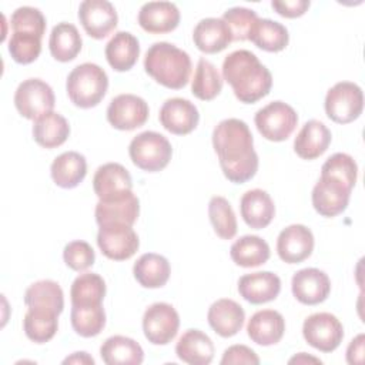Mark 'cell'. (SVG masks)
<instances>
[{"label": "cell", "instance_id": "1", "mask_svg": "<svg viewBox=\"0 0 365 365\" xmlns=\"http://www.w3.org/2000/svg\"><path fill=\"white\" fill-rule=\"evenodd\" d=\"M212 147L225 178L234 184L251 180L258 171V154L248 124L240 118H225L212 131Z\"/></svg>", "mask_w": 365, "mask_h": 365}, {"label": "cell", "instance_id": "2", "mask_svg": "<svg viewBox=\"0 0 365 365\" xmlns=\"http://www.w3.org/2000/svg\"><path fill=\"white\" fill-rule=\"evenodd\" d=\"M222 77L235 97L245 104L257 103L272 87L271 71L250 50L230 53L222 63Z\"/></svg>", "mask_w": 365, "mask_h": 365}, {"label": "cell", "instance_id": "3", "mask_svg": "<svg viewBox=\"0 0 365 365\" xmlns=\"http://www.w3.org/2000/svg\"><path fill=\"white\" fill-rule=\"evenodd\" d=\"M144 70L167 88H182L191 74V58L187 51L167 41L150 46L144 57Z\"/></svg>", "mask_w": 365, "mask_h": 365}, {"label": "cell", "instance_id": "4", "mask_svg": "<svg viewBox=\"0 0 365 365\" xmlns=\"http://www.w3.org/2000/svg\"><path fill=\"white\" fill-rule=\"evenodd\" d=\"M108 88L107 73L94 63H83L74 67L66 81V90L71 103L80 108H91L100 104Z\"/></svg>", "mask_w": 365, "mask_h": 365}, {"label": "cell", "instance_id": "5", "mask_svg": "<svg viewBox=\"0 0 365 365\" xmlns=\"http://www.w3.org/2000/svg\"><path fill=\"white\" fill-rule=\"evenodd\" d=\"M128 155L138 168L147 173H157L168 165L173 147L163 134L157 131H143L131 140Z\"/></svg>", "mask_w": 365, "mask_h": 365}, {"label": "cell", "instance_id": "6", "mask_svg": "<svg viewBox=\"0 0 365 365\" xmlns=\"http://www.w3.org/2000/svg\"><path fill=\"white\" fill-rule=\"evenodd\" d=\"M325 113L338 124H348L356 120L364 110L362 88L352 81H339L325 96Z\"/></svg>", "mask_w": 365, "mask_h": 365}, {"label": "cell", "instance_id": "7", "mask_svg": "<svg viewBox=\"0 0 365 365\" xmlns=\"http://www.w3.org/2000/svg\"><path fill=\"white\" fill-rule=\"evenodd\" d=\"M254 121L264 138L278 143L287 140L294 133L298 115L289 104L277 100L259 108L255 113Z\"/></svg>", "mask_w": 365, "mask_h": 365}, {"label": "cell", "instance_id": "8", "mask_svg": "<svg viewBox=\"0 0 365 365\" xmlns=\"http://www.w3.org/2000/svg\"><path fill=\"white\" fill-rule=\"evenodd\" d=\"M54 103L53 88L41 78H27L21 81L14 93V106L17 111L29 120H37L53 111Z\"/></svg>", "mask_w": 365, "mask_h": 365}, {"label": "cell", "instance_id": "9", "mask_svg": "<svg viewBox=\"0 0 365 365\" xmlns=\"http://www.w3.org/2000/svg\"><path fill=\"white\" fill-rule=\"evenodd\" d=\"M304 339L321 352L335 351L344 338L341 321L329 312H315L305 318L302 324Z\"/></svg>", "mask_w": 365, "mask_h": 365}, {"label": "cell", "instance_id": "10", "mask_svg": "<svg viewBox=\"0 0 365 365\" xmlns=\"http://www.w3.org/2000/svg\"><path fill=\"white\" fill-rule=\"evenodd\" d=\"M180 328V315L171 304L154 302L143 315V331L154 345L170 344Z\"/></svg>", "mask_w": 365, "mask_h": 365}, {"label": "cell", "instance_id": "11", "mask_svg": "<svg viewBox=\"0 0 365 365\" xmlns=\"http://www.w3.org/2000/svg\"><path fill=\"white\" fill-rule=\"evenodd\" d=\"M97 245L103 255L107 258L114 261H124L137 252L140 240L131 225L106 224L100 225L98 228Z\"/></svg>", "mask_w": 365, "mask_h": 365}, {"label": "cell", "instance_id": "12", "mask_svg": "<svg viewBox=\"0 0 365 365\" xmlns=\"http://www.w3.org/2000/svg\"><path fill=\"white\" fill-rule=\"evenodd\" d=\"M148 113L144 98L135 94H118L107 107V120L117 130L131 131L145 124Z\"/></svg>", "mask_w": 365, "mask_h": 365}, {"label": "cell", "instance_id": "13", "mask_svg": "<svg viewBox=\"0 0 365 365\" xmlns=\"http://www.w3.org/2000/svg\"><path fill=\"white\" fill-rule=\"evenodd\" d=\"M352 188L346 184L321 175L312 188V205L322 217H336L348 207Z\"/></svg>", "mask_w": 365, "mask_h": 365}, {"label": "cell", "instance_id": "14", "mask_svg": "<svg viewBox=\"0 0 365 365\" xmlns=\"http://www.w3.org/2000/svg\"><path fill=\"white\" fill-rule=\"evenodd\" d=\"M78 20L90 37L101 40L117 27L118 16L107 0H84L78 7Z\"/></svg>", "mask_w": 365, "mask_h": 365}, {"label": "cell", "instance_id": "15", "mask_svg": "<svg viewBox=\"0 0 365 365\" xmlns=\"http://www.w3.org/2000/svg\"><path fill=\"white\" fill-rule=\"evenodd\" d=\"M314 251L312 231L302 224L285 227L277 238L278 257L287 264H299Z\"/></svg>", "mask_w": 365, "mask_h": 365}, {"label": "cell", "instance_id": "16", "mask_svg": "<svg viewBox=\"0 0 365 365\" xmlns=\"http://www.w3.org/2000/svg\"><path fill=\"white\" fill-rule=\"evenodd\" d=\"M93 188L98 200L110 201L133 191V180L124 165L107 163L97 168L93 177Z\"/></svg>", "mask_w": 365, "mask_h": 365}, {"label": "cell", "instance_id": "17", "mask_svg": "<svg viewBox=\"0 0 365 365\" xmlns=\"http://www.w3.org/2000/svg\"><path fill=\"white\" fill-rule=\"evenodd\" d=\"M158 118L167 131L177 135H185L198 125L200 113L190 100L173 97L164 101Z\"/></svg>", "mask_w": 365, "mask_h": 365}, {"label": "cell", "instance_id": "18", "mask_svg": "<svg viewBox=\"0 0 365 365\" xmlns=\"http://www.w3.org/2000/svg\"><path fill=\"white\" fill-rule=\"evenodd\" d=\"M291 289L298 302L304 305H317L328 298L331 292V281L322 269L302 268L294 274Z\"/></svg>", "mask_w": 365, "mask_h": 365}, {"label": "cell", "instance_id": "19", "mask_svg": "<svg viewBox=\"0 0 365 365\" xmlns=\"http://www.w3.org/2000/svg\"><path fill=\"white\" fill-rule=\"evenodd\" d=\"M180 10L171 1H148L138 11V24L151 34L170 33L180 24Z\"/></svg>", "mask_w": 365, "mask_h": 365}, {"label": "cell", "instance_id": "20", "mask_svg": "<svg viewBox=\"0 0 365 365\" xmlns=\"http://www.w3.org/2000/svg\"><path fill=\"white\" fill-rule=\"evenodd\" d=\"M281 279L271 271H258L245 274L238 279L240 295L255 305L269 302L278 297Z\"/></svg>", "mask_w": 365, "mask_h": 365}, {"label": "cell", "instance_id": "21", "mask_svg": "<svg viewBox=\"0 0 365 365\" xmlns=\"http://www.w3.org/2000/svg\"><path fill=\"white\" fill-rule=\"evenodd\" d=\"M207 319L210 327L222 338L237 335L245 321L242 307L230 298H221L211 304L208 308Z\"/></svg>", "mask_w": 365, "mask_h": 365}, {"label": "cell", "instance_id": "22", "mask_svg": "<svg viewBox=\"0 0 365 365\" xmlns=\"http://www.w3.org/2000/svg\"><path fill=\"white\" fill-rule=\"evenodd\" d=\"M192 41L200 51L214 54L228 47V44L232 41V34L222 19L205 17L195 24Z\"/></svg>", "mask_w": 365, "mask_h": 365}, {"label": "cell", "instance_id": "23", "mask_svg": "<svg viewBox=\"0 0 365 365\" xmlns=\"http://www.w3.org/2000/svg\"><path fill=\"white\" fill-rule=\"evenodd\" d=\"M285 332V319L275 309L257 311L247 324L250 339L258 345L269 346L278 344Z\"/></svg>", "mask_w": 365, "mask_h": 365}, {"label": "cell", "instance_id": "24", "mask_svg": "<svg viewBox=\"0 0 365 365\" xmlns=\"http://www.w3.org/2000/svg\"><path fill=\"white\" fill-rule=\"evenodd\" d=\"M240 211L248 227L262 230L271 224L275 215V205L267 191L254 188L242 194L240 200Z\"/></svg>", "mask_w": 365, "mask_h": 365}, {"label": "cell", "instance_id": "25", "mask_svg": "<svg viewBox=\"0 0 365 365\" xmlns=\"http://www.w3.org/2000/svg\"><path fill=\"white\" fill-rule=\"evenodd\" d=\"M138 214H140V201L133 191L115 200H110V201L98 200L94 211L96 221L98 225L127 224L133 227V224L138 218Z\"/></svg>", "mask_w": 365, "mask_h": 365}, {"label": "cell", "instance_id": "26", "mask_svg": "<svg viewBox=\"0 0 365 365\" xmlns=\"http://www.w3.org/2000/svg\"><path fill=\"white\" fill-rule=\"evenodd\" d=\"M331 140V131L322 121L309 120L297 134L294 140V151L302 160H315L328 150Z\"/></svg>", "mask_w": 365, "mask_h": 365}, {"label": "cell", "instance_id": "27", "mask_svg": "<svg viewBox=\"0 0 365 365\" xmlns=\"http://www.w3.org/2000/svg\"><path fill=\"white\" fill-rule=\"evenodd\" d=\"M178 359L190 365H208L214 358L211 338L200 329H187L175 345Z\"/></svg>", "mask_w": 365, "mask_h": 365}, {"label": "cell", "instance_id": "28", "mask_svg": "<svg viewBox=\"0 0 365 365\" xmlns=\"http://www.w3.org/2000/svg\"><path fill=\"white\" fill-rule=\"evenodd\" d=\"M106 58L115 71H128L140 56V43L130 31H117L106 44Z\"/></svg>", "mask_w": 365, "mask_h": 365}, {"label": "cell", "instance_id": "29", "mask_svg": "<svg viewBox=\"0 0 365 365\" xmlns=\"http://www.w3.org/2000/svg\"><path fill=\"white\" fill-rule=\"evenodd\" d=\"M50 174L56 185L61 188H74L87 174L86 157L77 151H66L53 160Z\"/></svg>", "mask_w": 365, "mask_h": 365}, {"label": "cell", "instance_id": "30", "mask_svg": "<svg viewBox=\"0 0 365 365\" xmlns=\"http://www.w3.org/2000/svg\"><path fill=\"white\" fill-rule=\"evenodd\" d=\"M100 355L107 365H140L144 359L141 345L124 335L107 338L100 346Z\"/></svg>", "mask_w": 365, "mask_h": 365}, {"label": "cell", "instance_id": "31", "mask_svg": "<svg viewBox=\"0 0 365 365\" xmlns=\"http://www.w3.org/2000/svg\"><path fill=\"white\" fill-rule=\"evenodd\" d=\"M133 274L141 287L154 289L167 284L171 274V267L165 257L155 252H147L135 261Z\"/></svg>", "mask_w": 365, "mask_h": 365}, {"label": "cell", "instance_id": "32", "mask_svg": "<svg viewBox=\"0 0 365 365\" xmlns=\"http://www.w3.org/2000/svg\"><path fill=\"white\" fill-rule=\"evenodd\" d=\"M70 135L68 121L58 113L50 111L33 124V138L43 148H56L66 143Z\"/></svg>", "mask_w": 365, "mask_h": 365}, {"label": "cell", "instance_id": "33", "mask_svg": "<svg viewBox=\"0 0 365 365\" xmlns=\"http://www.w3.org/2000/svg\"><path fill=\"white\" fill-rule=\"evenodd\" d=\"M81 46L83 40L74 24L61 21L53 27L48 38V48L57 61L67 63L74 60L81 51Z\"/></svg>", "mask_w": 365, "mask_h": 365}, {"label": "cell", "instance_id": "34", "mask_svg": "<svg viewBox=\"0 0 365 365\" xmlns=\"http://www.w3.org/2000/svg\"><path fill=\"white\" fill-rule=\"evenodd\" d=\"M24 304L27 308L47 309L60 315L64 309V294L56 281L41 279L26 289Z\"/></svg>", "mask_w": 365, "mask_h": 365}, {"label": "cell", "instance_id": "35", "mask_svg": "<svg viewBox=\"0 0 365 365\" xmlns=\"http://www.w3.org/2000/svg\"><path fill=\"white\" fill-rule=\"evenodd\" d=\"M248 40H251L261 50L277 53L288 46L289 34L284 24L271 19L258 17L250 31Z\"/></svg>", "mask_w": 365, "mask_h": 365}, {"label": "cell", "instance_id": "36", "mask_svg": "<svg viewBox=\"0 0 365 365\" xmlns=\"http://www.w3.org/2000/svg\"><path fill=\"white\" fill-rule=\"evenodd\" d=\"M269 245L258 235H244L230 248L231 259L244 268H254L269 259Z\"/></svg>", "mask_w": 365, "mask_h": 365}, {"label": "cell", "instance_id": "37", "mask_svg": "<svg viewBox=\"0 0 365 365\" xmlns=\"http://www.w3.org/2000/svg\"><path fill=\"white\" fill-rule=\"evenodd\" d=\"M23 329L30 341L36 344L48 342L58 329V314L47 309L29 308L23 319Z\"/></svg>", "mask_w": 365, "mask_h": 365}, {"label": "cell", "instance_id": "38", "mask_svg": "<svg viewBox=\"0 0 365 365\" xmlns=\"http://www.w3.org/2000/svg\"><path fill=\"white\" fill-rule=\"evenodd\" d=\"M106 282L96 272L80 274L71 284V305H97L106 297Z\"/></svg>", "mask_w": 365, "mask_h": 365}, {"label": "cell", "instance_id": "39", "mask_svg": "<svg viewBox=\"0 0 365 365\" xmlns=\"http://www.w3.org/2000/svg\"><path fill=\"white\" fill-rule=\"evenodd\" d=\"M222 90V78L215 66L207 58H200L191 81V93L202 101L214 100Z\"/></svg>", "mask_w": 365, "mask_h": 365}, {"label": "cell", "instance_id": "40", "mask_svg": "<svg viewBox=\"0 0 365 365\" xmlns=\"http://www.w3.org/2000/svg\"><path fill=\"white\" fill-rule=\"evenodd\" d=\"M71 327L83 338L98 335L106 327V312L101 304L71 305Z\"/></svg>", "mask_w": 365, "mask_h": 365}, {"label": "cell", "instance_id": "41", "mask_svg": "<svg viewBox=\"0 0 365 365\" xmlns=\"http://www.w3.org/2000/svg\"><path fill=\"white\" fill-rule=\"evenodd\" d=\"M208 217L215 234L222 240H231L237 234V217L227 198L215 195L208 202Z\"/></svg>", "mask_w": 365, "mask_h": 365}, {"label": "cell", "instance_id": "42", "mask_svg": "<svg viewBox=\"0 0 365 365\" xmlns=\"http://www.w3.org/2000/svg\"><path fill=\"white\" fill-rule=\"evenodd\" d=\"M9 53L16 63L30 64L41 53V37L31 33L13 31L9 38Z\"/></svg>", "mask_w": 365, "mask_h": 365}, {"label": "cell", "instance_id": "43", "mask_svg": "<svg viewBox=\"0 0 365 365\" xmlns=\"http://www.w3.org/2000/svg\"><path fill=\"white\" fill-rule=\"evenodd\" d=\"M321 175L335 178L354 188L358 178V165L346 153H335L321 167Z\"/></svg>", "mask_w": 365, "mask_h": 365}, {"label": "cell", "instance_id": "44", "mask_svg": "<svg viewBox=\"0 0 365 365\" xmlns=\"http://www.w3.org/2000/svg\"><path fill=\"white\" fill-rule=\"evenodd\" d=\"M10 24L13 31L31 33L38 37H43L46 33V17L38 9L31 6H21L16 9L11 14Z\"/></svg>", "mask_w": 365, "mask_h": 365}, {"label": "cell", "instance_id": "45", "mask_svg": "<svg viewBox=\"0 0 365 365\" xmlns=\"http://www.w3.org/2000/svg\"><path fill=\"white\" fill-rule=\"evenodd\" d=\"M222 20L230 27L232 40L244 41L248 40L250 31L254 23L258 20V16L254 10L247 7H231L224 13Z\"/></svg>", "mask_w": 365, "mask_h": 365}, {"label": "cell", "instance_id": "46", "mask_svg": "<svg viewBox=\"0 0 365 365\" xmlns=\"http://www.w3.org/2000/svg\"><path fill=\"white\" fill-rule=\"evenodd\" d=\"M63 259L68 268L74 271H84L94 264L96 252L88 242L76 240L64 247Z\"/></svg>", "mask_w": 365, "mask_h": 365}, {"label": "cell", "instance_id": "47", "mask_svg": "<svg viewBox=\"0 0 365 365\" xmlns=\"http://www.w3.org/2000/svg\"><path fill=\"white\" fill-rule=\"evenodd\" d=\"M221 365H227V364H250V365H258L259 364V358L258 355L248 348L247 345H231L228 346L222 358L220 361Z\"/></svg>", "mask_w": 365, "mask_h": 365}, {"label": "cell", "instance_id": "48", "mask_svg": "<svg viewBox=\"0 0 365 365\" xmlns=\"http://www.w3.org/2000/svg\"><path fill=\"white\" fill-rule=\"evenodd\" d=\"M309 0H282V1H271V7L282 17L295 19L309 9Z\"/></svg>", "mask_w": 365, "mask_h": 365}, {"label": "cell", "instance_id": "49", "mask_svg": "<svg viewBox=\"0 0 365 365\" xmlns=\"http://www.w3.org/2000/svg\"><path fill=\"white\" fill-rule=\"evenodd\" d=\"M364 344H365V336L364 334L356 335L348 345L346 348V362L348 364H362L364 362Z\"/></svg>", "mask_w": 365, "mask_h": 365}, {"label": "cell", "instance_id": "50", "mask_svg": "<svg viewBox=\"0 0 365 365\" xmlns=\"http://www.w3.org/2000/svg\"><path fill=\"white\" fill-rule=\"evenodd\" d=\"M63 364H94L93 356H90L87 352L81 351V352H74L73 355L67 356Z\"/></svg>", "mask_w": 365, "mask_h": 365}, {"label": "cell", "instance_id": "51", "mask_svg": "<svg viewBox=\"0 0 365 365\" xmlns=\"http://www.w3.org/2000/svg\"><path fill=\"white\" fill-rule=\"evenodd\" d=\"M294 362H297V364H305V362H317V364H321V361L318 359V358H314V356H307V354L305 352H301V354H298V355H295L294 358H291L289 359V364H294Z\"/></svg>", "mask_w": 365, "mask_h": 365}]
</instances>
